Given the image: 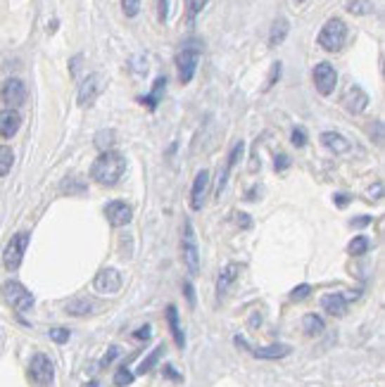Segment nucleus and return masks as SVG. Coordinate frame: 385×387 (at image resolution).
Listing matches in <instances>:
<instances>
[{
	"instance_id": "f257e3e1",
	"label": "nucleus",
	"mask_w": 385,
	"mask_h": 387,
	"mask_svg": "<svg viewBox=\"0 0 385 387\" xmlns=\"http://www.w3.org/2000/svg\"><path fill=\"white\" fill-rule=\"evenodd\" d=\"M126 173V157L117 150H107L100 157L93 162L91 166V176L96 183L100 185H115L119 183V178Z\"/></svg>"
},
{
	"instance_id": "f03ea898",
	"label": "nucleus",
	"mask_w": 385,
	"mask_h": 387,
	"mask_svg": "<svg viewBox=\"0 0 385 387\" xmlns=\"http://www.w3.org/2000/svg\"><path fill=\"white\" fill-rule=\"evenodd\" d=\"M200 53H202V43L200 41H185L181 53L176 55V67H178V81L181 84H190L192 77H195L197 62H200Z\"/></svg>"
},
{
	"instance_id": "7ed1b4c3",
	"label": "nucleus",
	"mask_w": 385,
	"mask_h": 387,
	"mask_svg": "<svg viewBox=\"0 0 385 387\" xmlns=\"http://www.w3.org/2000/svg\"><path fill=\"white\" fill-rule=\"evenodd\" d=\"M347 41V24L340 17H331L319 31V46L328 53H338Z\"/></svg>"
},
{
	"instance_id": "20e7f679",
	"label": "nucleus",
	"mask_w": 385,
	"mask_h": 387,
	"mask_svg": "<svg viewBox=\"0 0 385 387\" xmlns=\"http://www.w3.org/2000/svg\"><path fill=\"white\" fill-rule=\"evenodd\" d=\"M3 297H5V302H8L15 311H20V314L34 307V295L24 288L20 280H8V283L3 285Z\"/></svg>"
},
{
	"instance_id": "39448f33",
	"label": "nucleus",
	"mask_w": 385,
	"mask_h": 387,
	"mask_svg": "<svg viewBox=\"0 0 385 387\" xmlns=\"http://www.w3.org/2000/svg\"><path fill=\"white\" fill-rule=\"evenodd\" d=\"M27 245H29V233H15L10 238V242L3 249V266L8 268V271H17V268L22 266Z\"/></svg>"
},
{
	"instance_id": "423d86ee",
	"label": "nucleus",
	"mask_w": 385,
	"mask_h": 387,
	"mask_svg": "<svg viewBox=\"0 0 385 387\" xmlns=\"http://www.w3.org/2000/svg\"><path fill=\"white\" fill-rule=\"evenodd\" d=\"M181 249H183V261L188 266V271L195 276L200 271V252H197V240H195V230H192V223L185 218L183 223V240H181Z\"/></svg>"
},
{
	"instance_id": "0eeeda50",
	"label": "nucleus",
	"mask_w": 385,
	"mask_h": 387,
	"mask_svg": "<svg viewBox=\"0 0 385 387\" xmlns=\"http://www.w3.org/2000/svg\"><path fill=\"white\" fill-rule=\"evenodd\" d=\"M29 378L41 387L51 385L55 378V366H53L51 357H46V354H41V352L34 354L29 361Z\"/></svg>"
},
{
	"instance_id": "6e6552de",
	"label": "nucleus",
	"mask_w": 385,
	"mask_h": 387,
	"mask_svg": "<svg viewBox=\"0 0 385 387\" xmlns=\"http://www.w3.org/2000/svg\"><path fill=\"white\" fill-rule=\"evenodd\" d=\"M0 100L8 110H17L24 105L27 100V86H24L22 79H8L0 88Z\"/></svg>"
},
{
	"instance_id": "1a4fd4ad",
	"label": "nucleus",
	"mask_w": 385,
	"mask_h": 387,
	"mask_svg": "<svg viewBox=\"0 0 385 387\" xmlns=\"http://www.w3.org/2000/svg\"><path fill=\"white\" fill-rule=\"evenodd\" d=\"M314 86L316 91L321 93V96H331L335 91V84H338V72H335V67L331 62H319V65L314 67Z\"/></svg>"
},
{
	"instance_id": "9d476101",
	"label": "nucleus",
	"mask_w": 385,
	"mask_h": 387,
	"mask_svg": "<svg viewBox=\"0 0 385 387\" xmlns=\"http://www.w3.org/2000/svg\"><path fill=\"white\" fill-rule=\"evenodd\" d=\"M103 93V77L100 74H89L81 86H79V105L81 107H89V105L96 103V98Z\"/></svg>"
},
{
	"instance_id": "9b49d317",
	"label": "nucleus",
	"mask_w": 385,
	"mask_h": 387,
	"mask_svg": "<svg viewBox=\"0 0 385 387\" xmlns=\"http://www.w3.org/2000/svg\"><path fill=\"white\" fill-rule=\"evenodd\" d=\"M105 216H107L110 226L119 228V226H126V223L133 218V209L129 207L124 199H112L107 207H105Z\"/></svg>"
},
{
	"instance_id": "f8f14e48",
	"label": "nucleus",
	"mask_w": 385,
	"mask_h": 387,
	"mask_svg": "<svg viewBox=\"0 0 385 387\" xmlns=\"http://www.w3.org/2000/svg\"><path fill=\"white\" fill-rule=\"evenodd\" d=\"M243 152H245V143H243V140L235 143L233 150H231V155H228V159H226V164H223V171L219 173V183H216L214 197H221V192H223V188H226V183H228V176H231V171L235 169V164H238V162L243 159Z\"/></svg>"
},
{
	"instance_id": "ddd939ff",
	"label": "nucleus",
	"mask_w": 385,
	"mask_h": 387,
	"mask_svg": "<svg viewBox=\"0 0 385 387\" xmlns=\"http://www.w3.org/2000/svg\"><path fill=\"white\" fill-rule=\"evenodd\" d=\"M340 103H343V107L350 112V114H362V112L369 107V96H366V91L359 88V86H350Z\"/></svg>"
},
{
	"instance_id": "4468645a",
	"label": "nucleus",
	"mask_w": 385,
	"mask_h": 387,
	"mask_svg": "<svg viewBox=\"0 0 385 387\" xmlns=\"http://www.w3.org/2000/svg\"><path fill=\"white\" fill-rule=\"evenodd\" d=\"M93 285H96V290L103 292V295H112V292L122 288V273L117 271V268H103L96 276V280H93Z\"/></svg>"
},
{
	"instance_id": "2eb2a0df",
	"label": "nucleus",
	"mask_w": 385,
	"mask_h": 387,
	"mask_svg": "<svg viewBox=\"0 0 385 387\" xmlns=\"http://www.w3.org/2000/svg\"><path fill=\"white\" fill-rule=\"evenodd\" d=\"M207 190H209V171L202 169L197 171L195 181H192V190H190V207L192 209H202L204 199H207Z\"/></svg>"
},
{
	"instance_id": "dca6fc26",
	"label": "nucleus",
	"mask_w": 385,
	"mask_h": 387,
	"mask_svg": "<svg viewBox=\"0 0 385 387\" xmlns=\"http://www.w3.org/2000/svg\"><path fill=\"white\" fill-rule=\"evenodd\" d=\"M240 264H235V261H231V264H226L221 268V273H219V280H216V295L223 297L228 290L233 288V283L240 278Z\"/></svg>"
},
{
	"instance_id": "f3484780",
	"label": "nucleus",
	"mask_w": 385,
	"mask_h": 387,
	"mask_svg": "<svg viewBox=\"0 0 385 387\" xmlns=\"http://www.w3.org/2000/svg\"><path fill=\"white\" fill-rule=\"evenodd\" d=\"M22 126V117L17 110H0V138H12V136L20 131Z\"/></svg>"
},
{
	"instance_id": "a211bd4d",
	"label": "nucleus",
	"mask_w": 385,
	"mask_h": 387,
	"mask_svg": "<svg viewBox=\"0 0 385 387\" xmlns=\"http://www.w3.org/2000/svg\"><path fill=\"white\" fill-rule=\"evenodd\" d=\"M321 145H324L326 150H331V152H335V155L350 152V140H347L343 133H335V131L321 133Z\"/></svg>"
},
{
	"instance_id": "6ab92c4d",
	"label": "nucleus",
	"mask_w": 385,
	"mask_h": 387,
	"mask_svg": "<svg viewBox=\"0 0 385 387\" xmlns=\"http://www.w3.org/2000/svg\"><path fill=\"white\" fill-rule=\"evenodd\" d=\"M321 307H324L326 314H331V316H345V311H347V297L340 295V292H331V295L321 297Z\"/></svg>"
},
{
	"instance_id": "aec40b11",
	"label": "nucleus",
	"mask_w": 385,
	"mask_h": 387,
	"mask_svg": "<svg viewBox=\"0 0 385 387\" xmlns=\"http://www.w3.org/2000/svg\"><path fill=\"white\" fill-rule=\"evenodd\" d=\"M164 91H167V77H157L155 79V84H152V91L148 93L145 98H141V103L145 105L148 110H157V105L162 103Z\"/></svg>"
},
{
	"instance_id": "412c9836",
	"label": "nucleus",
	"mask_w": 385,
	"mask_h": 387,
	"mask_svg": "<svg viewBox=\"0 0 385 387\" xmlns=\"http://www.w3.org/2000/svg\"><path fill=\"white\" fill-rule=\"evenodd\" d=\"M167 323H169V330H171V335H174V342H176L178 347H183L185 345V335H183V330H181V323H178V309L174 307V304H169V307H167Z\"/></svg>"
},
{
	"instance_id": "4be33fe9",
	"label": "nucleus",
	"mask_w": 385,
	"mask_h": 387,
	"mask_svg": "<svg viewBox=\"0 0 385 387\" xmlns=\"http://www.w3.org/2000/svg\"><path fill=\"white\" fill-rule=\"evenodd\" d=\"M252 354L257 359H283L290 354V347L288 345H269V347H257L252 349Z\"/></svg>"
},
{
	"instance_id": "5701e85b",
	"label": "nucleus",
	"mask_w": 385,
	"mask_h": 387,
	"mask_svg": "<svg viewBox=\"0 0 385 387\" xmlns=\"http://www.w3.org/2000/svg\"><path fill=\"white\" fill-rule=\"evenodd\" d=\"M326 328L324 318H321L319 314H304L302 318V330L309 335V338H316V335H321Z\"/></svg>"
},
{
	"instance_id": "b1692460",
	"label": "nucleus",
	"mask_w": 385,
	"mask_h": 387,
	"mask_svg": "<svg viewBox=\"0 0 385 387\" xmlns=\"http://www.w3.org/2000/svg\"><path fill=\"white\" fill-rule=\"evenodd\" d=\"M288 31H290V24H288V20H285V17H281V20H276L274 24H271L269 46H271V48L281 46V43L285 41V36H288Z\"/></svg>"
},
{
	"instance_id": "393cba45",
	"label": "nucleus",
	"mask_w": 385,
	"mask_h": 387,
	"mask_svg": "<svg viewBox=\"0 0 385 387\" xmlns=\"http://www.w3.org/2000/svg\"><path fill=\"white\" fill-rule=\"evenodd\" d=\"M162 357H164V345L155 347L152 352L141 361V366H138V373H141V376H145V373H150L152 368L159 364V359H162Z\"/></svg>"
},
{
	"instance_id": "a878e982",
	"label": "nucleus",
	"mask_w": 385,
	"mask_h": 387,
	"mask_svg": "<svg viewBox=\"0 0 385 387\" xmlns=\"http://www.w3.org/2000/svg\"><path fill=\"white\" fill-rule=\"evenodd\" d=\"M65 311H67L70 316H89L91 311H93V304L89 302V299L79 297V299H74V302L67 304Z\"/></svg>"
},
{
	"instance_id": "bb28decb",
	"label": "nucleus",
	"mask_w": 385,
	"mask_h": 387,
	"mask_svg": "<svg viewBox=\"0 0 385 387\" xmlns=\"http://www.w3.org/2000/svg\"><path fill=\"white\" fill-rule=\"evenodd\" d=\"M12 164H15V152H12V147L0 145V178H5L12 171Z\"/></svg>"
},
{
	"instance_id": "cd10ccee",
	"label": "nucleus",
	"mask_w": 385,
	"mask_h": 387,
	"mask_svg": "<svg viewBox=\"0 0 385 387\" xmlns=\"http://www.w3.org/2000/svg\"><path fill=\"white\" fill-rule=\"evenodd\" d=\"M345 8L350 15L364 17V15H371V12H374V3H371V0H347Z\"/></svg>"
},
{
	"instance_id": "c85d7f7f",
	"label": "nucleus",
	"mask_w": 385,
	"mask_h": 387,
	"mask_svg": "<svg viewBox=\"0 0 385 387\" xmlns=\"http://www.w3.org/2000/svg\"><path fill=\"white\" fill-rule=\"evenodd\" d=\"M369 249H371V240L366 238V235H357V238L347 245V252H350L352 257H362V254H366Z\"/></svg>"
},
{
	"instance_id": "c756f323",
	"label": "nucleus",
	"mask_w": 385,
	"mask_h": 387,
	"mask_svg": "<svg viewBox=\"0 0 385 387\" xmlns=\"http://www.w3.org/2000/svg\"><path fill=\"white\" fill-rule=\"evenodd\" d=\"M96 145L103 150V152H107L115 145V131H100V133L96 136Z\"/></svg>"
},
{
	"instance_id": "7c9ffc66",
	"label": "nucleus",
	"mask_w": 385,
	"mask_h": 387,
	"mask_svg": "<svg viewBox=\"0 0 385 387\" xmlns=\"http://www.w3.org/2000/svg\"><path fill=\"white\" fill-rule=\"evenodd\" d=\"M133 383V373L129 371V366H122L119 371L115 373V385L117 387H126Z\"/></svg>"
},
{
	"instance_id": "2f4dec72",
	"label": "nucleus",
	"mask_w": 385,
	"mask_h": 387,
	"mask_svg": "<svg viewBox=\"0 0 385 387\" xmlns=\"http://www.w3.org/2000/svg\"><path fill=\"white\" fill-rule=\"evenodd\" d=\"M281 74H283V65H281V62H274V65H271V74H269V79H266L264 91L274 88V84H276L278 79H281Z\"/></svg>"
},
{
	"instance_id": "473e14b6",
	"label": "nucleus",
	"mask_w": 385,
	"mask_h": 387,
	"mask_svg": "<svg viewBox=\"0 0 385 387\" xmlns=\"http://www.w3.org/2000/svg\"><path fill=\"white\" fill-rule=\"evenodd\" d=\"M309 295H312V285L302 283V285H297L293 292H290V299H293V302H302V299H307Z\"/></svg>"
},
{
	"instance_id": "72a5a7b5",
	"label": "nucleus",
	"mask_w": 385,
	"mask_h": 387,
	"mask_svg": "<svg viewBox=\"0 0 385 387\" xmlns=\"http://www.w3.org/2000/svg\"><path fill=\"white\" fill-rule=\"evenodd\" d=\"M48 335H51L53 342H58V345H65V342H70L72 333L67 328H51V333H48Z\"/></svg>"
},
{
	"instance_id": "f704fd0d",
	"label": "nucleus",
	"mask_w": 385,
	"mask_h": 387,
	"mask_svg": "<svg viewBox=\"0 0 385 387\" xmlns=\"http://www.w3.org/2000/svg\"><path fill=\"white\" fill-rule=\"evenodd\" d=\"M290 140H293L295 147H304L307 145V131H304L302 126H295L293 133H290Z\"/></svg>"
},
{
	"instance_id": "c9c22d12",
	"label": "nucleus",
	"mask_w": 385,
	"mask_h": 387,
	"mask_svg": "<svg viewBox=\"0 0 385 387\" xmlns=\"http://www.w3.org/2000/svg\"><path fill=\"white\" fill-rule=\"evenodd\" d=\"M122 8L126 17H136L141 12V0H122Z\"/></svg>"
},
{
	"instance_id": "e433bc0d",
	"label": "nucleus",
	"mask_w": 385,
	"mask_h": 387,
	"mask_svg": "<svg viewBox=\"0 0 385 387\" xmlns=\"http://www.w3.org/2000/svg\"><path fill=\"white\" fill-rule=\"evenodd\" d=\"M117 357H119V347H117V345H112V347L107 349V354H105V357H103L100 366H103V368H107V366H110L112 361H115Z\"/></svg>"
},
{
	"instance_id": "4c0bfd02",
	"label": "nucleus",
	"mask_w": 385,
	"mask_h": 387,
	"mask_svg": "<svg viewBox=\"0 0 385 387\" xmlns=\"http://www.w3.org/2000/svg\"><path fill=\"white\" fill-rule=\"evenodd\" d=\"M204 5H207V0H190V5H188V17H190V22L197 17V12H200Z\"/></svg>"
},
{
	"instance_id": "58836bf2",
	"label": "nucleus",
	"mask_w": 385,
	"mask_h": 387,
	"mask_svg": "<svg viewBox=\"0 0 385 387\" xmlns=\"http://www.w3.org/2000/svg\"><path fill=\"white\" fill-rule=\"evenodd\" d=\"M274 166H276V171H285L290 166V157L288 155H276V159H274Z\"/></svg>"
},
{
	"instance_id": "ea45409f",
	"label": "nucleus",
	"mask_w": 385,
	"mask_h": 387,
	"mask_svg": "<svg viewBox=\"0 0 385 387\" xmlns=\"http://www.w3.org/2000/svg\"><path fill=\"white\" fill-rule=\"evenodd\" d=\"M183 292H185V299H188L190 307H195V290H192L190 280H185V283H183Z\"/></svg>"
},
{
	"instance_id": "a19ab883",
	"label": "nucleus",
	"mask_w": 385,
	"mask_h": 387,
	"mask_svg": "<svg viewBox=\"0 0 385 387\" xmlns=\"http://www.w3.org/2000/svg\"><path fill=\"white\" fill-rule=\"evenodd\" d=\"M150 335H152V328H150V326H141V328L133 333V338H136V340H150Z\"/></svg>"
},
{
	"instance_id": "79ce46f5",
	"label": "nucleus",
	"mask_w": 385,
	"mask_h": 387,
	"mask_svg": "<svg viewBox=\"0 0 385 387\" xmlns=\"http://www.w3.org/2000/svg\"><path fill=\"white\" fill-rule=\"evenodd\" d=\"M371 221H374L371 216H357V218H352V226H355V228H366Z\"/></svg>"
},
{
	"instance_id": "37998d69",
	"label": "nucleus",
	"mask_w": 385,
	"mask_h": 387,
	"mask_svg": "<svg viewBox=\"0 0 385 387\" xmlns=\"http://www.w3.org/2000/svg\"><path fill=\"white\" fill-rule=\"evenodd\" d=\"M333 202H335V204H338V207H340V209H345V207H347V204H350V195H343V192H338V195H335V197H333Z\"/></svg>"
},
{
	"instance_id": "c03bdc74",
	"label": "nucleus",
	"mask_w": 385,
	"mask_h": 387,
	"mask_svg": "<svg viewBox=\"0 0 385 387\" xmlns=\"http://www.w3.org/2000/svg\"><path fill=\"white\" fill-rule=\"evenodd\" d=\"M167 15H169V0H159V20H167Z\"/></svg>"
},
{
	"instance_id": "a18cd8bd",
	"label": "nucleus",
	"mask_w": 385,
	"mask_h": 387,
	"mask_svg": "<svg viewBox=\"0 0 385 387\" xmlns=\"http://www.w3.org/2000/svg\"><path fill=\"white\" fill-rule=\"evenodd\" d=\"M369 195H371V197H376V199H381V197H383V183H381V181H378V183H376V188H371V190H369Z\"/></svg>"
},
{
	"instance_id": "49530a36",
	"label": "nucleus",
	"mask_w": 385,
	"mask_h": 387,
	"mask_svg": "<svg viewBox=\"0 0 385 387\" xmlns=\"http://www.w3.org/2000/svg\"><path fill=\"white\" fill-rule=\"evenodd\" d=\"M235 218H238V223H240V226H243V228H250V226H252V218L247 216V214H238Z\"/></svg>"
},
{
	"instance_id": "de8ad7c7",
	"label": "nucleus",
	"mask_w": 385,
	"mask_h": 387,
	"mask_svg": "<svg viewBox=\"0 0 385 387\" xmlns=\"http://www.w3.org/2000/svg\"><path fill=\"white\" fill-rule=\"evenodd\" d=\"M164 376H167V378H171V380H176V383H178V380H181V376H178V373L174 371V366H164Z\"/></svg>"
},
{
	"instance_id": "09e8293b",
	"label": "nucleus",
	"mask_w": 385,
	"mask_h": 387,
	"mask_svg": "<svg viewBox=\"0 0 385 387\" xmlns=\"http://www.w3.org/2000/svg\"><path fill=\"white\" fill-rule=\"evenodd\" d=\"M297 3H304V0H297Z\"/></svg>"
}]
</instances>
